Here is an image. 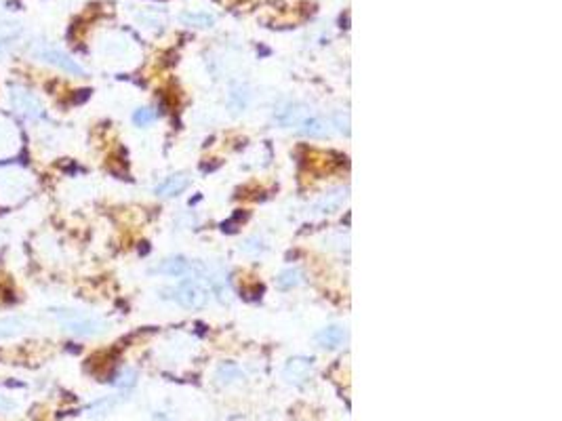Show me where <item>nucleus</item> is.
<instances>
[{"label":"nucleus","mask_w":562,"mask_h":421,"mask_svg":"<svg viewBox=\"0 0 562 421\" xmlns=\"http://www.w3.org/2000/svg\"><path fill=\"white\" fill-rule=\"evenodd\" d=\"M333 124L337 126V131L349 135V116H347V114H343V112L333 114Z\"/></svg>","instance_id":"obj_18"},{"label":"nucleus","mask_w":562,"mask_h":421,"mask_svg":"<svg viewBox=\"0 0 562 421\" xmlns=\"http://www.w3.org/2000/svg\"><path fill=\"white\" fill-rule=\"evenodd\" d=\"M11 106L24 120H30V122H40L47 116L40 99L34 93L22 89V87L11 89Z\"/></svg>","instance_id":"obj_3"},{"label":"nucleus","mask_w":562,"mask_h":421,"mask_svg":"<svg viewBox=\"0 0 562 421\" xmlns=\"http://www.w3.org/2000/svg\"><path fill=\"white\" fill-rule=\"evenodd\" d=\"M19 152V131L11 120L0 116V158H9Z\"/></svg>","instance_id":"obj_7"},{"label":"nucleus","mask_w":562,"mask_h":421,"mask_svg":"<svg viewBox=\"0 0 562 421\" xmlns=\"http://www.w3.org/2000/svg\"><path fill=\"white\" fill-rule=\"evenodd\" d=\"M285 379L293 386H304L314 375V361L310 356H293L285 365Z\"/></svg>","instance_id":"obj_5"},{"label":"nucleus","mask_w":562,"mask_h":421,"mask_svg":"<svg viewBox=\"0 0 562 421\" xmlns=\"http://www.w3.org/2000/svg\"><path fill=\"white\" fill-rule=\"evenodd\" d=\"M156 118H158V114H156L152 108H137V110L133 112V122H135L137 126H148V124H152Z\"/></svg>","instance_id":"obj_16"},{"label":"nucleus","mask_w":562,"mask_h":421,"mask_svg":"<svg viewBox=\"0 0 562 421\" xmlns=\"http://www.w3.org/2000/svg\"><path fill=\"white\" fill-rule=\"evenodd\" d=\"M30 318L28 316H7L0 320V339H11L22 335L26 329H30Z\"/></svg>","instance_id":"obj_12"},{"label":"nucleus","mask_w":562,"mask_h":421,"mask_svg":"<svg viewBox=\"0 0 562 421\" xmlns=\"http://www.w3.org/2000/svg\"><path fill=\"white\" fill-rule=\"evenodd\" d=\"M163 293H165L167 299H173L175 304H179L183 308H190V310H200L210 299V291L198 278H183L177 287L165 289Z\"/></svg>","instance_id":"obj_2"},{"label":"nucleus","mask_w":562,"mask_h":421,"mask_svg":"<svg viewBox=\"0 0 562 421\" xmlns=\"http://www.w3.org/2000/svg\"><path fill=\"white\" fill-rule=\"evenodd\" d=\"M36 57L38 59H44L47 63L59 67L61 72H67L72 76H85V67L81 63H76L69 55H65L63 51H57V49H42V51H36Z\"/></svg>","instance_id":"obj_6"},{"label":"nucleus","mask_w":562,"mask_h":421,"mask_svg":"<svg viewBox=\"0 0 562 421\" xmlns=\"http://www.w3.org/2000/svg\"><path fill=\"white\" fill-rule=\"evenodd\" d=\"M345 339H347V331L341 324H329L316 333V343L324 349H337L345 343Z\"/></svg>","instance_id":"obj_9"},{"label":"nucleus","mask_w":562,"mask_h":421,"mask_svg":"<svg viewBox=\"0 0 562 421\" xmlns=\"http://www.w3.org/2000/svg\"><path fill=\"white\" fill-rule=\"evenodd\" d=\"M347 198V190H335V192H331V194H327L320 202H318V208L322 210V213H333V210H337L341 204H343V200Z\"/></svg>","instance_id":"obj_15"},{"label":"nucleus","mask_w":562,"mask_h":421,"mask_svg":"<svg viewBox=\"0 0 562 421\" xmlns=\"http://www.w3.org/2000/svg\"><path fill=\"white\" fill-rule=\"evenodd\" d=\"M304 118V110L299 104H287L283 110L276 114V122L283 124V126H293V124H299V120Z\"/></svg>","instance_id":"obj_14"},{"label":"nucleus","mask_w":562,"mask_h":421,"mask_svg":"<svg viewBox=\"0 0 562 421\" xmlns=\"http://www.w3.org/2000/svg\"><path fill=\"white\" fill-rule=\"evenodd\" d=\"M249 93H245V95H240V91H232L230 93V106L234 108V110H245L247 108V104H249Z\"/></svg>","instance_id":"obj_17"},{"label":"nucleus","mask_w":562,"mask_h":421,"mask_svg":"<svg viewBox=\"0 0 562 421\" xmlns=\"http://www.w3.org/2000/svg\"><path fill=\"white\" fill-rule=\"evenodd\" d=\"M59 327L76 337H95L106 331V322L101 318H95L81 310H67V308H53L51 310Z\"/></svg>","instance_id":"obj_1"},{"label":"nucleus","mask_w":562,"mask_h":421,"mask_svg":"<svg viewBox=\"0 0 562 421\" xmlns=\"http://www.w3.org/2000/svg\"><path fill=\"white\" fill-rule=\"evenodd\" d=\"M192 265L194 261L185 259L183 255H175V257H167L163 259L152 272L154 274H165V276H175V278H181V276H188L192 274Z\"/></svg>","instance_id":"obj_8"},{"label":"nucleus","mask_w":562,"mask_h":421,"mask_svg":"<svg viewBox=\"0 0 562 421\" xmlns=\"http://www.w3.org/2000/svg\"><path fill=\"white\" fill-rule=\"evenodd\" d=\"M304 283V272L301 267H287L278 274L276 278V287L278 289H283V291H291L295 287H299Z\"/></svg>","instance_id":"obj_13"},{"label":"nucleus","mask_w":562,"mask_h":421,"mask_svg":"<svg viewBox=\"0 0 562 421\" xmlns=\"http://www.w3.org/2000/svg\"><path fill=\"white\" fill-rule=\"evenodd\" d=\"M188 185H190V179L185 175H171L154 188V194L160 198H173V196H179Z\"/></svg>","instance_id":"obj_11"},{"label":"nucleus","mask_w":562,"mask_h":421,"mask_svg":"<svg viewBox=\"0 0 562 421\" xmlns=\"http://www.w3.org/2000/svg\"><path fill=\"white\" fill-rule=\"evenodd\" d=\"M297 126H299V133L306 135V137L322 139V137L331 135V124L320 116H304Z\"/></svg>","instance_id":"obj_10"},{"label":"nucleus","mask_w":562,"mask_h":421,"mask_svg":"<svg viewBox=\"0 0 562 421\" xmlns=\"http://www.w3.org/2000/svg\"><path fill=\"white\" fill-rule=\"evenodd\" d=\"M30 175H26L19 169H5L0 171V194L3 196H15V200L28 196L26 192L30 190Z\"/></svg>","instance_id":"obj_4"}]
</instances>
